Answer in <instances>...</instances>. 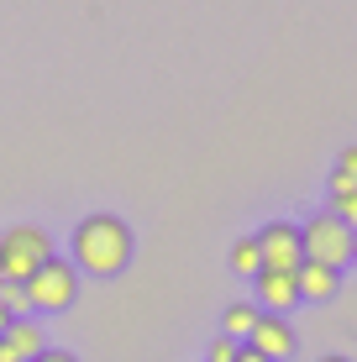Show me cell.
I'll list each match as a JSON object with an SVG mask.
<instances>
[{"mask_svg":"<svg viewBox=\"0 0 357 362\" xmlns=\"http://www.w3.org/2000/svg\"><path fill=\"white\" fill-rule=\"evenodd\" d=\"M69 263L95 273V279H110V273H121L131 263V226L121 216H84L79 226H74V242H69Z\"/></svg>","mask_w":357,"mask_h":362,"instance_id":"1","label":"cell"},{"mask_svg":"<svg viewBox=\"0 0 357 362\" xmlns=\"http://www.w3.org/2000/svg\"><path fill=\"white\" fill-rule=\"evenodd\" d=\"M47 257H53V242H47L42 226H6L0 231V279L6 284H27Z\"/></svg>","mask_w":357,"mask_h":362,"instance_id":"2","label":"cell"},{"mask_svg":"<svg viewBox=\"0 0 357 362\" xmlns=\"http://www.w3.org/2000/svg\"><path fill=\"white\" fill-rule=\"evenodd\" d=\"M300 247H305V263H321V268L341 273L352 263V226H341L331 210H315L300 226Z\"/></svg>","mask_w":357,"mask_h":362,"instance_id":"3","label":"cell"},{"mask_svg":"<svg viewBox=\"0 0 357 362\" xmlns=\"http://www.w3.org/2000/svg\"><path fill=\"white\" fill-rule=\"evenodd\" d=\"M21 289H27V299H32V315H37V310L58 315V310H69L74 299H79V268H74L69 257H47Z\"/></svg>","mask_w":357,"mask_h":362,"instance_id":"4","label":"cell"},{"mask_svg":"<svg viewBox=\"0 0 357 362\" xmlns=\"http://www.w3.org/2000/svg\"><path fill=\"white\" fill-rule=\"evenodd\" d=\"M257 252H263V268H279V273H300V263H305L300 226H294V221H268V226L257 231Z\"/></svg>","mask_w":357,"mask_h":362,"instance_id":"5","label":"cell"},{"mask_svg":"<svg viewBox=\"0 0 357 362\" xmlns=\"http://www.w3.org/2000/svg\"><path fill=\"white\" fill-rule=\"evenodd\" d=\"M242 346H252L257 357H268V362H284L294 352V326L284 315H268V310H257V326L247 331V341Z\"/></svg>","mask_w":357,"mask_h":362,"instance_id":"6","label":"cell"},{"mask_svg":"<svg viewBox=\"0 0 357 362\" xmlns=\"http://www.w3.org/2000/svg\"><path fill=\"white\" fill-rule=\"evenodd\" d=\"M257 305H268V315H284L289 305H300V279L279 268H257Z\"/></svg>","mask_w":357,"mask_h":362,"instance_id":"7","label":"cell"},{"mask_svg":"<svg viewBox=\"0 0 357 362\" xmlns=\"http://www.w3.org/2000/svg\"><path fill=\"white\" fill-rule=\"evenodd\" d=\"M0 341L11 346V357H16V362H32L37 352H47V331L37 326V315H27V320H11V331L0 336Z\"/></svg>","mask_w":357,"mask_h":362,"instance_id":"8","label":"cell"},{"mask_svg":"<svg viewBox=\"0 0 357 362\" xmlns=\"http://www.w3.org/2000/svg\"><path fill=\"white\" fill-rule=\"evenodd\" d=\"M300 299H331L336 294V284H341V273L336 268H321V263H300Z\"/></svg>","mask_w":357,"mask_h":362,"instance_id":"9","label":"cell"},{"mask_svg":"<svg viewBox=\"0 0 357 362\" xmlns=\"http://www.w3.org/2000/svg\"><path fill=\"white\" fill-rule=\"evenodd\" d=\"M221 326H226V336H231V341H247V331L257 326V305H226Z\"/></svg>","mask_w":357,"mask_h":362,"instance_id":"10","label":"cell"},{"mask_svg":"<svg viewBox=\"0 0 357 362\" xmlns=\"http://www.w3.org/2000/svg\"><path fill=\"white\" fill-rule=\"evenodd\" d=\"M231 268H237L242 279H257V268H263V252H257V236H242V242L231 247Z\"/></svg>","mask_w":357,"mask_h":362,"instance_id":"11","label":"cell"},{"mask_svg":"<svg viewBox=\"0 0 357 362\" xmlns=\"http://www.w3.org/2000/svg\"><path fill=\"white\" fill-rule=\"evenodd\" d=\"M357 189V147H341L336 168H331V194H347Z\"/></svg>","mask_w":357,"mask_h":362,"instance_id":"12","label":"cell"},{"mask_svg":"<svg viewBox=\"0 0 357 362\" xmlns=\"http://www.w3.org/2000/svg\"><path fill=\"white\" fill-rule=\"evenodd\" d=\"M326 210L341 221V226H352V231H357V189H347V194H331V205H326Z\"/></svg>","mask_w":357,"mask_h":362,"instance_id":"13","label":"cell"},{"mask_svg":"<svg viewBox=\"0 0 357 362\" xmlns=\"http://www.w3.org/2000/svg\"><path fill=\"white\" fill-rule=\"evenodd\" d=\"M0 305L11 310V320H27V315H32V299H27V289H21V284H6V294H0Z\"/></svg>","mask_w":357,"mask_h":362,"instance_id":"14","label":"cell"},{"mask_svg":"<svg viewBox=\"0 0 357 362\" xmlns=\"http://www.w3.org/2000/svg\"><path fill=\"white\" fill-rule=\"evenodd\" d=\"M242 341H231V336H221V341H211V352H205V362H237Z\"/></svg>","mask_w":357,"mask_h":362,"instance_id":"15","label":"cell"},{"mask_svg":"<svg viewBox=\"0 0 357 362\" xmlns=\"http://www.w3.org/2000/svg\"><path fill=\"white\" fill-rule=\"evenodd\" d=\"M32 362H79V357H74V352H58V346H47V352H37Z\"/></svg>","mask_w":357,"mask_h":362,"instance_id":"16","label":"cell"},{"mask_svg":"<svg viewBox=\"0 0 357 362\" xmlns=\"http://www.w3.org/2000/svg\"><path fill=\"white\" fill-rule=\"evenodd\" d=\"M237 362H268V357H257L252 346H242V352H237Z\"/></svg>","mask_w":357,"mask_h":362,"instance_id":"17","label":"cell"},{"mask_svg":"<svg viewBox=\"0 0 357 362\" xmlns=\"http://www.w3.org/2000/svg\"><path fill=\"white\" fill-rule=\"evenodd\" d=\"M6 331H11V310L0 305V336H6Z\"/></svg>","mask_w":357,"mask_h":362,"instance_id":"18","label":"cell"},{"mask_svg":"<svg viewBox=\"0 0 357 362\" xmlns=\"http://www.w3.org/2000/svg\"><path fill=\"white\" fill-rule=\"evenodd\" d=\"M352 263H357V231H352Z\"/></svg>","mask_w":357,"mask_h":362,"instance_id":"19","label":"cell"},{"mask_svg":"<svg viewBox=\"0 0 357 362\" xmlns=\"http://www.w3.org/2000/svg\"><path fill=\"white\" fill-rule=\"evenodd\" d=\"M321 362H347V357H336V352H331V357H321Z\"/></svg>","mask_w":357,"mask_h":362,"instance_id":"20","label":"cell"},{"mask_svg":"<svg viewBox=\"0 0 357 362\" xmlns=\"http://www.w3.org/2000/svg\"><path fill=\"white\" fill-rule=\"evenodd\" d=\"M0 294H6V279H0Z\"/></svg>","mask_w":357,"mask_h":362,"instance_id":"21","label":"cell"}]
</instances>
